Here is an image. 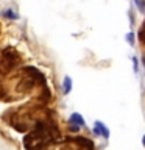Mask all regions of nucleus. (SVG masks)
Segmentation results:
<instances>
[{
    "label": "nucleus",
    "mask_w": 145,
    "mask_h": 150,
    "mask_svg": "<svg viewBox=\"0 0 145 150\" xmlns=\"http://www.w3.org/2000/svg\"><path fill=\"white\" fill-rule=\"evenodd\" d=\"M94 133L98 134V136H103L105 139L109 138V130H108L106 125L103 124V122H100V120H97L95 125H94Z\"/></svg>",
    "instance_id": "obj_1"
},
{
    "label": "nucleus",
    "mask_w": 145,
    "mask_h": 150,
    "mask_svg": "<svg viewBox=\"0 0 145 150\" xmlns=\"http://www.w3.org/2000/svg\"><path fill=\"white\" fill-rule=\"evenodd\" d=\"M70 124H73V125H84L86 122H84V119H83V116L80 114V112H73L72 116H70Z\"/></svg>",
    "instance_id": "obj_2"
},
{
    "label": "nucleus",
    "mask_w": 145,
    "mask_h": 150,
    "mask_svg": "<svg viewBox=\"0 0 145 150\" xmlns=\"http://www.w3.org/2000/svg\"><path fill=\"white\" fill-rule=\"evenodd\" d=\"M70 91H72V78H70L69 75H65L64 80H63V92L69 94Z\"/></svg>",
    "instance_id": "obj_3"
},
{
    "label": "nucleus",
    "mask_w": 145,
    "mask_h": 150,
    "mask_svg": "<svg viewBox=\"0 0 145 150\" xmlns=\"http://www.w3.org/2000/svg\"><path fill=\"white\" fill-rule=\"evenodd\" d=\"M75 141H77L78 144H81V145H86L87 150H92L94 149V144L89 139H86V138H75Z\"/></svg>",
    "instance_id": "obj_4"
},
{
    "label": "nucleus",
    "mask_w": 145,
    "mask_h": 150,
    "mask_svg": "<svg viewBox=\"0 0 145 150\" xmlns=\"http://www.w3.org/2000/svg\"><path fill=\"white\" fill-rule=\"evenodd\" d=\"M126 41H128V42H130V44H131V45H133V44H134V35H133V33H130V35H128V36H126Z\"/></svg>",
    "instance_id": "obj_5"
},
{
    "label": "nucleus",
    "mask_w": 145,
    "mask_h": 150,
    "mask_svg": "<svg viewBox=\"0 0 145 150\" xmlns=\"http://www.w3.org/2000/svg\"><path fill=\"white\" fill-rule=\"evenodd\" d=\"M133 63H134V72H137L139 70V63H137V58H136V56L133 58Z\"/></svg>",
    "instance_id": "obj_6"
},
{
    "label": "nucleus",
    "mask_w": 145,
    "mask_h": 150,
    "mask_svg": "<svg viewBox=\"0 0 145 150\" xmlns=\"http://www.w3.org/2000/svg\"><path fill=\"white\" fill-rule=\"evenodd\" d=\"M144 145H145V136H144Z\"/></svg>",
    "instance_id": "obj_7"
}]
</instances>
